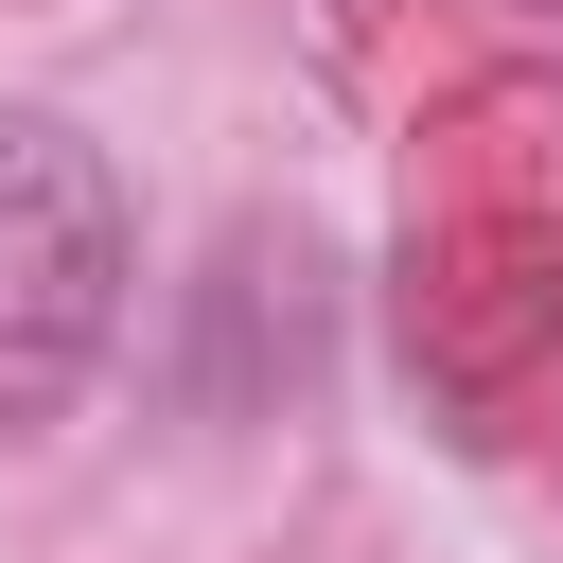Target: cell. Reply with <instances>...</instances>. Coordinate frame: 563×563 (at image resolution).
I'll use <instances>...</instances> for the list:
<instances>
[{"mask_svg": "<svg viewBox=\"0 0 563 563\" xmlns=\"http://www.w3.org/2000/svg\"><path fill=\"white\" fill-rule=\"evenodd\" d=\"M123 282H141V229L106 141L53 106H0V440L70 422V387L123 334Z\"/></svg>", "mask_w": 563, "mask_h": 563, "instance_id": "cell-1", "label": "cell"}]
</instances>
